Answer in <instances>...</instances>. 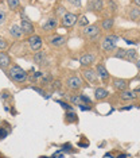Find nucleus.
I'll return each mask as SVG.
<instances>
[{"label": "nucleus", "mask_w": 140, "mask_h": 158, "mask_svg": "<svg viewBox=\"0 0 140 158\" xmlns=\"http://www.w3.org/2000/svg\"><path fill=\"white\" fill-rule=\"evenodd\" d=\"M8 77L14 82L22 84V82H26L28 78V73L23 68H20L19 65H12L8 68Z\"/></svg>", "instance_id": "obj_1"}, {"label": "nucleus", "mask_w": 140, "mask_h": 158, "mask_svg": "<svg viewBox=\"0 0 140 158\" xmlns=\"http://www.w3.org/2000/svg\"><path fill=\"white\" fill-rule=\"evenodd\" d=\"M101 31H102L101 27H100L97 23L88 24V26H85L84 30H82V35H84L85 38H88V39H96V38L100 37Z\"/></svg>", "instance_id": "obj_2"}, {"label": "nucleus", "mask_w": 140, "mask_h": 158, "mask_svg": "<svg viewBox=\"0 0 140 158\" xmlns=\"http://www.w3.org/2000/svg\"><path fill=\"white\" fill-rule=\"evenodd\" d=\"M117 41H120L117 35H106L101 41V49L108 53L113 52V50L117 48Z\"/></svg>", "instance_id": "obj_3"}, {"label": "nucleus", "mask_w": 140, "mask_h": 158, "mask_svg": "<svg viewBox=\"0 0 140 158\" xmlns=\"http://www.w3.org/2000/svg\"><path fill=\"white\" fill-rule=\"evenodd\" d=\"M81 74H82V77H84V80L88 81L89 84H92V85H97V84H98L100 78H98V76H97L96 70L92 69L90 66L84 68V69L81 70Z\"/></svg>", "instance_id": "obj_4"}, {"label": "nucleus", "mask_w": 140, "mask_h": 158, "mask_svg": "<svg viewBox=\"0 0 140 158\" xmlns=\"http://www.w3.org/2000/svg\"><path fill=\"white\" fill-rule=\"evenodd\" d=\"M78 20V15L77 14H73V12H65L62 16H61V26L63 28H69V27H73Z\"/></svg>", "instance_id": "obj_5"}, {"label": "nucleus", "mask_w": 140, "mask_h": 158, "mask_svg": "<svg viewBox=\"0 0 140 158\" xmlns=\"http://www.w3.org/2000/svg\"><path fill=\"white\" fill-rule=\"evenodd\" d=\"M82 78L80 76H77V74H73V76H70L69 78L66 80V87L70 89V91H80V89L82 88Z\"/></svg>", "instance_id": "obj_6"}, {"label": "nucleus", "mask_w": 140, "mask_h": 158, "mask_svg": "<svg viewBox=\"0 0 140 158\" xmlns=\"http://www.w3.org/2000/svg\"><path fill=\"white\" fill-rule=\"evenodd\" d=\"M28 48H30L31 52H38V50L42 49V45H43V41L42 38L37 34H31L28 35Z\"/></svg>", "instance_id": "obj_7"}, {"label": "nucleus", "mask_w": 140, "mask_h": 158, "mask_svg": "<svg viewBox=\"0 0 140 158\" xmlns=\"http://www.w3.org/2000/svg\"><path fill=\"white\" fill-rule=\"evenodd\" d=\"M58 27V19L57 16H50L47 19H45V22L42 23V30L46 33H51V31L57 30Z\"/></svg>", "instance_id": "obj_8"}, {"label": "nucleus", "mask_w": 140, "mask_h": 158, "mask_svg": "<svg viewBox=\"0 0 140 158\" xmlns=\"http://www.w3.org/2000/svg\"><path fill=\"white\" fill-rule=\"evenodd\" d=\"M94 70H96L97 76H98V78H100L101 81H104V82H108V81H109L110 74H109V72H108V69L105 68V65H104V64H97Z\"/></svg>", "instance_id": "obj_9"}, {"label": "nucleus", "mask_w": 140, "mask_h": 158, "mask_svg": "<svg viewBox=\"0 0 140 158\" xmlns=\"http://www.w3.org/2000/svg\"><path fill=\"white\" fill-rule=\"evenodd\" d=\"M112 87L116 89V91H124L129 87V81L127 78H120V77H113L112 78Z\"/></svg>", "instance_id": "obj_10"}, {"label": "nucleus", "mask_w": 140, "mask_h": 158, "mask_svg": "<svg viewBox=\"0 0 140 158\" xmlns=\"http://www.w3.org/2000/svg\"><path fill=\"white\" fill-rule=\"evenodd\" d=\"M96 62V57L92 54V53H85V54H82L80 57V64L84 68L86 66H92L93 64Z\"/></svg>", "instance_id": "obj_11"}, {"label": "nucleus", "mask_w": 140, "mask_h": 158, "mask_svg": "<svg viewBox=\"0 0 140 158\" xmlns=\"http://www.w3.org/2000/svg\"><path fill=\"white\" fill-rule=\"evenodd\" d=\"M20 28H22V31H23V34L24 35H31V34H34V24H32L28 19H22V22H20Z\"/></svg>", "instance_id": "obj_12"}, {"label": "nucleus", "mask_w": 140, "mask_h": 158, "mask_svg": "<svg viewBox=\"0 0 140 158\" xmlns=\"http://www.w3.org/2000/svg\"><path fill=\"white\" fill-rule=\"evenodd\" d=\"M66 41H67V37H65V35H54V37L50 38V45L53 48H59V46L66 44Z\"/></svg>", "instance_id": "obj_13"}, {"label": "nucleus", "mask_w": 140, "mask_h": 158, "mask_svg": "<svg viewBox=\"0 0 140 158\" xmlns=\"http://www.w3.org/2000/svg\"><path fill=\"white\" fill-rule=\"evenodd\" d=\"M8 33H10L11 37L15 38V39H20L24 35L23 31H22V28H20V24H12V26L8 28Z\"/></svg>", "instance_id": "obj_14"}, {"label": "nucleus", "mask_w": 140, "mask_h": 158, "mask_svg": "<svg viewBox=\"0 0 140 158\" xmlns=\"http://www.w3.org/2000/svg\"><path fill=\"white\" fill-rule=\"evenodd\" d=\"M11 66V58L6 52L0 50V68L2 69H8Z\"/></svg>", "instance_id": "obj_15"}, {"label": "nucleus", "mask_w": 140, "mask_h": 158, "mask_svg": "<svg viewBox=\"0 0 140 158\" xmlns=\"http://www.w3.org/2000/svg\"><path fill=\"white\" fill-rule=\"evenodd\" d=\"M108 96H109V92H108L105 88L97 87L94 89V98H96V100H98V102H102V100L108 99Z\"/></svg>", "instance_id": "obj_16"}, {"label": "nucleus", "mask_w": 140, "mask_h": 158, "mask_svg": "<svg viewBox=\"0 0 140 158\" xmlns=\"http://www.w3.org/2000/svg\"><path fill=\"white\" fill-rule=\"evenodd\" d=\"M135 98H138V96L135 95V92L132 91V89H124V91H120V99L123 100V102H131V100H134Z\"/></svg>", "instance_id": "obj_17"}, {"label": "nucleus", "mask_w": 140, "mask_h": 158, "mask_svg": "<svg viewBox=\"0 0 140 158\" xmlns=\"http://www.w3.org/2000/svg\"><path fill=\"white\" fill-rule=\"evenodd\" d=\"M113 26H114V19H113V18H105V19L101 20V24H100V27H101L102 31L112 30Z\"/></svg>", "instance_id": "obj_18"}, {"label": "nucleus", "mask_w": 140, "mask_h": 158, "mask_svg": "<svg viewBox=\"0 0 140 158\" xmlns=\"http://www.w3.org/2000/svg\"><path fill=\"white\" fill-rule=\"evenodd\" d=\"M125 58H127L128 61H131V62H135L136 66L139 68V57H138V52H136L135 49L127 50V53H125Z\"/></svg>", "instance_id": "obj_19"}, {"label": "nucleus", "mask_w": 140, "mask_h": 158, "mask_svg": "<svg viewBox=\"0 0 140 158\" xmlns=\"http://www.w3.org/2000/svg\"><path fill=\"white\" fill-rule=\"evenodd\" d=\"M102 8H104L102 0H90L89 2V10H92V11H102Z\"/></svg>", "instance_id": "obj_20"}, {"label": "nucleus", "mask_w": 140, "mask_h": 158, "mask_svg": "<svg viewBox=\"0 0 140 158\" xmlns=\"http://www.w3.org/2000/svg\"><path fill=\"white\" fill-rule=\"evenodd\" d=\"M128 18L129 20H134V22H139L140 19V10L139 7H132L128 12Z\"/></svg>", "instance_id": "obj_21"}, {"label": "nucleus", "mask_w": 140, "mask_h": 158, "mask_svg": "<svg viewBox=\"0 0 140 158\" xmlns=\"http://www.w3.org/2000/svg\"><path fill=\"white\" fill-rule=\"evenodd\" d=\"M34 64H37V65H42L43 62H45L46 60V53L42 52V50H38V52H35L34 54Z\"/></svg>", "instance_id": "obj_22"}, {"label": "nucleus", "mask_w": 140, "mask_h": 158, "mask_svg": "<svg viewBox=\"0 0 140 158\" xmlns=\"http://www.w3.org/2000/svg\"><path fill=\"white\" fill-rule=\"evenodd\" d=\"M77 24H78L80 27H85V26H88V24H89V19H88V16H85V15L78 16Z\"/></svg>", "instance_id": "obj_23"}, {"label": "nucleus", "mask_w": 140, "mask_h": 158, "mask_svg": "<svg viewBox=\"0 0 140 158\" xmlns=\"http://www.w3.org/2000/svg\"><path fill=\"white\" fill-rule=\"evenodd\" d=\"M7 6L10 10H18L20 6V2L19 0H7Z\"/></svg>", "instance_id": "obj_24"}, {"label": "nucleus", "mask_w": 140, "mask_h": 158, "mask_svg": "<svg viewBox=\"0 0 140 158\" xmlns=\"http://www.w3.org/2000/svg\"><path fill=\"white\" fill-rule=\"evenodd\" d=\"M125 53H127V50L120 48V49H117V53L114 54V57L116 58H125Z\"/></svg>", "instance_id": "obj_25"}, {"label": "nucleus", "mask_w": 140, "mask_h": 158, "mask_svg": "<svg viewBox=\"0 0 140 158\" xmlns=\"http://www.w3.org/2000/svg\"><path fill=\"white\" fill-rule=\"evenodd\" d=\"M6 22H7V14H6V11L0 10V26H2V24H4Z\"/></svg>", "instance_id": "obj_26"}, {"label": "nucleus", "mask_w": 140, "mask_h": 158, "mask_svg": "<svg viewBox=\"0 0 140 158\" xmlns=\"http://www.w3.org/2000/svg\"><path fill=\"white\" fill-rule=\"evenodd\" d=\"M70 102L73 103L74 106H80V104H82L80 96H71V98H70Z\"/></svg>", "instance_id": "obj_27"}, {"label": "nucleus", "mask_w": 140, "mask_h": 158, "mask_svg": "<svg viewBox=\"0 0 140 158\" xmlns=\"http://www.w3.org/2000/svg\"><path fill=\"white\" fill-rule=\"evenodd\" d=\"M80 99H81V102H82V103H85V104H89V106H92V100L89 99V98H86L85 95H80Z\"/></svg>", "instance_id": "obj_28"}, {"label": "nucleus", "mask_w": 140, "mask_h": 158, "mask_svg": "<svg viewBox=\"0 0 140 158\" xmlns=\"http://www.w3.org/2000/svg\"><path fill=\"white\" fill-rule=\"evenodd\" d=\"M7 48V41L0 35V50H4Z\"/></svg>", "instance_id": "obj_29"}, {"label": "nucleus", "mask_w": 140, "mask_h": 158, "mask_svg": "<svg viewBox=\"0 0 140 158\" xmlns=\"http://www.w3.org/2000/svg\"><path fill=\"white\" fill-rule=\"evenodd\" d=\"M81 2H82V0H67V3H70V4L74 6V7H80Z\"/></svg>", "instance_id": "obj_30"}, {"label": "nucleus", "mask_w": 140, "mask_h": 158, "mask_svg": "<svg viewBox=\"0 0 140 158\" xmlns=\"http://www.w3.org/2000/svg\"><path fill=\"white\" fill-rule=\"evenodd\" d=\"M65 12H66V10H65L63 7H58V12L55 14V16H62Z\"/></svg>", "instance_id": "obj_31"}, {"label": "nucleus", "mask_w": 140, "mask_h": 158, "mask_svg": "<svg viewBox=\"0 0 140 158\" xmlns=\"http://www.w3.org/2000/svg\"><path fill=\"white\" fill-rule=\"evenodd\" d=\"M4 136H7V131L4 128H0V139H3Z\"/></svg>", "instance_id": "obj_32"}, {"label": "nucleus", "mask_w": 140, "mask_h": 158, "mask_svg": "<svg viewBox=\"0 0 140 158\" xmlns=\"http://www.w3.org/2000/svg\"><path fill=\"white\" fill-rule=\"evenodd\" d=\"M53 88L54 89H59L61 88V82L59 81H54L53 82Z\"/></svg>", "instance_id": "obj_33"}, {"label": "nucleus", "mask_w": 140, "mask_h": 158, "mask_svg": "<svg viewBox=\"0 0 140 158\" xmlns=\"http://www.w3.org/2000/svg\"><path fill=\"white\" fill-rule=\"evenodd\" d=\"M108 4H109L110 7H112V10H113V11H116V8H117L116 3H114V2H112V0H109V3H108Z\"/></svg>", "instance_id": "obj_34"}, {"label": "nucleus", "mask_w": 140, "mask_h": 158, "mask_svg": "<svg viewBox=\"0 0 140 158\" xmlns=\"http://www.w3.org/2000/svg\"><path fill=\"white\" fill-rule=\"evenodd\" d=\"M53 157H63V154L62 153H54Z\"/></svg>", "instance_id": "obj_35"}, {"label": "nucleus", "mask_w": 140, "mask_h": 158, "mask_svg": "<svg viewBox=\"0 0 140 158\" xmlns=\"http://www.w3.org/2000/svg\"><path fill=\"white\" fill-rule=\"evenodd\" d=\"M132 2H134V0H132Z\"/></svg>", "instance_id": "obj_36"}]
</instances>
